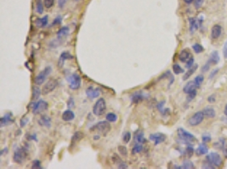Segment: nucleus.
I'll use <instances>...</instances> for the list:
<instances>
[{
	"label": "nucleus",
	"instance_id": "f257e3e1",
	"mask_svg": "<svg viewBox=\"0 0 227 169\" xmlns=\"http://www.w3.org/2000/svg\"><path fill=\"white\" fill-rule=\"evenodd\" d=\"M177 134L179 140H180V141L182 142L185 145L187 146H193L196 141V137L191 133H189L188 131L186 130H184L182 128H179L177 130Z\"/></svg>",
	"mask_w": 227,
	"mask_h": 169
},
{
	"label": "nucleus",
	"instance_id": "f03ea898",
	"mask_svg": "<svg viewBox=\"0 0 227 169\" xmlns=\"http://www.w3.org/2000/svg\"><path fill=\"white\" fill-rule=\"evenodd\" d=\"M111 124L109 121H100L99 123H97L91 129V130H96L100 134L102 135H106V134L111 131Z\"/></svg>",
	"mask_w": 227,
	"mask_h": 169
},
{
	"label": "nucleus",
	"instance_id": "7ed1b4c3",
	"mask_svg": "<svg viewBox=\"0 0 227 169\" xmlns=\"http://www.w3.org/2000/svg\"><path fill=\"white\" fill-rule=\"evenodd\" d=\"M106 110V103L105 99H98L95 104L93 106V113L97 117H100L105 113Z\"/></svg>",
	"mask_w": 227,
	"mask_h": 169
},
{
	"label": "nucleus",
	"instance_id": "20e7f679",
	"mask_svg": "<svg viewBox=\"0 0 227 169\" xmlns=\"http://www.w3.org/2000/svg\"><path fill=\"white\" fill-rule=\"evenodd\" d=\"M51 72L52 68L50 67V66H47V67L44 68V69L41 71L39 74L35 77V79H34V83H35V85H38V86L43 85V84L46 81L48 76L50 75Z\"/></svg>",
	"mask_w": 227,
	"mask_h": 169
},
{
	"label": "nucleus",
	"instance_id": "39448f33",
	"mask_svg": "<svg viewBox=\"0 0 227 169\" xmlns=\"http://www.w3.org/2000/svg\"><path fill=\"white\" fill-rule=\"evenodd\" d=\"M206 160L207 161H209L212 165L214 166L215 167H221L222 163H223V160L220 157V155L218 152H214V151L207 153V156H206Z\"/></svg>",
	"mask_w": 227,
	"mask_h": 169
},
{
	"label": "nucleus",
	"instance_id": "423d86ee",
	"mask_svg": "<svg viewBox=\"0 0 227 169\" xmlns=\"http://www.w3.org/2000/svg\"><path fill=\"white\" fill-rule=\"evenodd\" d=\"M49 104L44 100H39L37 102H33L29 105V107L32 108V112L34 114H38L45 111L48 108Z\"/></svg>",
	"mask_w": 227,
	"mask_h": 169
},
{
	"label": "nucleus",
	"instance_id": "0eeeda50",
	"mask_svg": "<svg viewBox=\"0 0 227 169\" xmlns=\"http://www.w3.org/2000/svg\"><path fill=\"white\" fill-rule=\"evenodd\" d=\"M205 118L203 111H198L196 113H194L188 120V123L191 126H197L200 123H202L203 119Z\"/></svg>",
	"mask_w": 227,
	"mask_h": 169
},
{
	"label": "nucleus",
	"instance_id": "6e6552de",
	"mask_svg": "<svg viewBox=\"0 0 227 169\" xmlns=\"http://www.w3.org/2000/svg\"><path fill=\"white\" fill-rule=\"evenodd\" d=\"M27 150L24 148H18V149L16 150L15 153H14V157H13V159L14 161L16 163L18 164H22L25 161V159L27 158Z\"/></svg>",
	"mask_w": 227,
	"mask_h": 169
},
{
	"label": "nucleus",
	"instance_id": "1a4fd4ad",
	"mask_svg": "<svg viewBox=\"0 0 227 169\" xmlns=\"http://www.w3.org/2000/svg\"><path fill=\"white\" fill-rule=\"evenodd\" d=\"M67 81L69 82V87L72 90H77L81 86V77L77 74H72L67 77Z\"/></svg>",
	"mask_w": 227,
	"mask_h": 169
},
{
	"label": "nucleus",
	"instance_id": "9d476101",
	"mask_svg": "<svg viewBox=\"0 0 227 169\" xmlns=\"http://www.w3.org/2000/svg\"><path fill=\"white\" fill-rule=\"evenodd\" d=\"M58 86V81L56 79H49L47 82L44 84V87L42 89V94L43 95H47L49 93L52 92L53 90H55L56 86Z\"/></svg>",
	"mask_w": 227,
	"mask_h": 169
},
{
	"label": "nucleus",
	"instance_id": "9b49d317",
	"mask_svg": "<svg viewBox=\"0 0 227 169\" xmlns=\"http://www.w3.org/2000/svg\"><path fill=\"white\" fill-rule=\"evenodd\" d=\"M149 139L150 140H151L152 142H154V145L157 146V145H159L161 143H163L164 141H165L166 140V135L162 133H155V134H151L150 136H149Z\"/></svg>",
	"mask_w": 227,
	"mask_h": 169
},
{
	"label": "nucleus",
	"instance_id": "f8f14e48",
	"mask_svg": "<svg viewBox=\"0 0 227 169\" xmlns=\"http://www.w3.org/2000/svg\"><path fill=\"white\" fill-rule=\"evenodd\" d=\"M15 121V119L13 118V115L11 113H8L4 115V117L0 118V127H4V126H8L9 124L13 123Z\"/></svg>",
	"mask_w": 227,
	"mask_h": 169
},
{
	"label": "nucleus",
	"instance_id": "ddd939ff",
	"mask_svg": "<svg viewBox=\"0 0 227 169\" xmlns=\"http://www.w3.org/2000/svg\"><path fill=\"white\" fill-rule=\"evenodd\" d=\"M100 95V90L99 88L90 86L86 89V96L91 99H95L99 97Z\"/></svg>",
	"mask_w": 227,
	"mask_h": 169
},
{
	"label": "nucleus",
	"instance_id": "4468645a",
	"mask_svg": "<svg viewBox=\"0 0 227 169\" xmlns=\"http://www.w3.org/2000/svg\"><path fill=\"white\" fill-rule=\"evenodd\" d=\"M189 24H190V32H194L199 28L200 25L202 24V20L196 18H189Z\"/></svg>",
	"mask_w": 227,
	"mask_h": 169
},
{
	"label": "nucleus",
	"instance_id": "2eb2a0df",
	"mask_svg": "<svg viewBox=\"0 0 227 169\" xmlns=\"http://www.w3.org/2000/svg\"><path fill=\"white\" fill-rule=\"evenodd\" d=\"M222 34V27L220 25H214L211 29V38L216 40Z\"/></svg>",
	"mask_w": 227,
	"mask_h": 169
},
{
	"label": "nucleus",
	"instance_id": "dca6fc26",
	"mask_svg": "<svg viewBox=\"0 0 227 169\" xmlns=\"http://www.w3.org/2000/svg\"><path fill=\"white\" fill-rule=\"evenodd\" d=\"M72 58H73V57H72V55L69 52L67 51L63 52L60 54V58H59V60H58V66L60 68L63 67L65 61L67 60V59H72Z\"/></svg>",
	"mask_w": 227,
	"mask_h": 169
},
{
	"label": "nucleus",
	"instance_id": "f3484780",
	"mask_svg": "<svg viewBox=\"0 0 227 169\" xmlns=\"http://www.w3.org/2000/svg\"><path fill=\"white\" fill-rule=\"evenodd\" d=\"M145 99V96L142 91H135L131 95V102L133 103H139Z\"/></svg>",
	"mask_w": 227,
	"mask_h": 169
},
{
	"label": "nucleus",
	"instance_id": "a211bd4d",
	"mask_svg": "<svg viewBox=\"0 0 227 169\" xmlns=\"http://www.w3.org/2000/svg\"><path fill=\"white\" fill-rule=\"evenodd\" d=\"M220 60V58H219V52L217 51H214L212 52L211 54L209 56V59H208V62L210 63L211 65H216L218 64Z\"/></svg>",
	"mask_w": 227,
	"mask_h": 169
},
{
	"label": "nucleus",
	"instance_id": "6ab92c4d",
	"mask_svg": "<svg viewBox=\"0 0 227 169\" xmlns=\"http://www.w3.org/2000/svg\"><path fill=\"white\" fill-rule=\"evenodd\" d=\"M203 112V114H204V116L207 118H214L215 115H216L214 108L211 106H206V107H204Z\"/></svg>",
	"mask_w": 227,
	"mask_h": 169
},
{
	"label": "nucleus",
	"instance_id": "aec40b11",
	"mask_svg": "<svg viewBox=\"0 0 227 169\" xmlns=\"http://www.w3.org/2000/svg\"><path fill=\"white\" fill-rule=\"evenodd\" d=\"M196 86L195 82H194V80L192 81H189L186 84V86H184L183 88V91L186 93V94H188V93H190L191 91H193V90H196Z\"/></svg>",
	"mask_w": 227,
	"mask_h": 169
},
{
	"label": "nucleus",
	"instance_id": "412c9836",
	"mask_svg": "<svg viewBox=\"0 0 227 169\" xmlns=\"http://www.w3.org/2000/svg\"><path fill=\"white\" fill-rule=\"evenodd\" d=\"M196 155L197 156H203V155H207V152H208V148H207V145H206V143H202V144H200L198 147H197V149L196 150Z\"/></svg>",
	"mask_w": 227,
	"mask_h": 169
},
{
	"label": "nucleus",
	"instance_id": "4be33fe9",
	"mask_svg": "<svg viewBox=\"0 0 227 169\" xmlns=\"http://www.w3.org/2000/svg\"><path fill=\"white\" fill-rule=\"evenodd\" d=\"M38 124L49 128L51 126V118L48 117L47 115H43V116H41V118L38 120Z\"/></svg>",
	"mask_w": 227,
	"mask_h": 169
},
{
	"label": "nucleus",
	"instance_id": "5701e85b",
	"mask_svg": "<svg viewBox=\"0 0 227 169\" xmlns=\"http://www.w3.org/2000/svg\"><path fill=\"white\" fill-rule=\"evenodd\" d=\"M75 118V114L72 112V110L68 109V110H66L62 113V119L66 122H69V121H72Z\"/></svg>",
	"mask_w": 227,
	"mask_h": 169
},
{
	"label": "nucleus",
	"instance_id": "b1692460",
	"mask_svg": "<svg viewBox=\"0 0 227 169\" xmlns=\"http://www.w3.org/2000/svg\"><path fill=\"white\" fill-rule=\"evenodd\" d=\"M191 57V53L188 52L187 49H184V50H182V51L179 52V61H181V62H183V63H186Z\"/></svg>",
	"mask_w": 227,
	"mask_h": 169
},
{
	"label": "nucleus",
	"instance_id": "393cba45",
	"mask_svg": "<svg viewBox=\"0 0 227 169\" xmlns=\"http://www.w3.org/2000/svg\"><path fill=\"white\" fill-rule=\"evenodd\" d=\"M48 21H49V16L45 15V16H44L43 18H41V19H38V20L35 21V24H36V25L38 26V27L44 28V27H45L47 25H48Z\"/></svg>",
	"mask_w": 227,
	"mask_h": 169
},
{
	"label": "nucleus",
	"instance_id": "a878e982",
	"mask_svg": "<svg viewBox=\"0 0 227 169\" xmlns=\"http://www.w3.org/2000/svg\"><path fill=\"white\" fill-rule=\"evenodd\" d=\"M197 68H198L197 64H194V65H193L192 67L190 68V69H188L187 72H186V73H185V75H184V76H183L184 80H186V79H189V78L191 77V75H192L193 74H194V73H195L196 70L197 69Z\"/></svg>",
	"mask_w": 227,
	"mask_h": 169
},
{
	"label": "nucleus",
	"instance_id": "bb28decb",
	"mask_svg": "<svg viewBox=\"0 0 227 169\" xmlns=\"http://www.w3.org/2000/svg\"><path fill=\"white\" fill-rule=\"evenodd\" d=\"M68 34H69V28L67 26H63L59 30V32H57V38L61 39L63 37H66Z\"/></svg>",
	"mask_w": 227,
	"mask_h": 169
},
{
	"label": "nucleus",
	"instance_id": "cd10ccee",
	"mask_svg": "<svg viewBox=\"0 0 227 169\" xmlns=\"http://www.w3.org/2000/svg\"><path fill=\"white\" fill-rule=\"evenodd\" d=\"M84 137V134H83V132H80V131H77V132H76L74 135L72 136V144H71V146H74L76 145L78 141H80V140H82Z\"/></svg>",
	"mask_w": 227,
	"mask_h": 169
},
{
	"label": "nucleus",
	"instance_id": "c85d7f7f",
	"mask_svg": "<svg viewBox=\"0 0 227 169\" xmlns=\"http://www.w3.org/2000/svg\"><path fill=\"white\" fill-rule=\"evenodd\" d=\"M41 94H42V91L37 86H33V88H32V100H34V101L38 100Z\"/></svg>",
	"mask_w": 227,
	"mask_h": 169
},
{
	"label": "nucleus",
	"instance_id": "c756f323",
	"mask_svg": "<svg viewBox=\"0 0 227 169\" xmlns=\"http://www.w3.org/2000/svg\"><path fill=\"white\" fill-rule=\"evenodd\" d=\"M44 5L42 0H36V11L38 14H43L44 12Z\"/></svg>",
	"mask_w": 227,
	"mask_h": 169
},
{
	"label": "nucleus",
	"instance_id": "7c9ffc66",
	"mask_svg": "<svg viewBox=\"0 0 227 169\" xmlns=\"http://www.w3.org/2000/svg\"><path fill=\"white\" fill-rule=\"evenodd\" d=\"M106 119L110 123H114L117 120V116L114 113H109L106 116Z\"/></svg>",
	"mask_w": 227,
	"mask_h": 169
},
{
	"label": "nucleus",
	"instance_id": "2f4dec72",
	"mask_svg": "<svg viewBox=\"0 0 227 169\" xmlns=\"http://www.w3.org/2000/svg\"><path fill=\"white\" fill-rule=\"evenodd\" d=\"M135 141L137 143H139V144H141V143H144L145 142V137H144V133L142 131H139V133H137L135 134Z\"/></svg>",
	"mask_w": 227,
	"mask_h": 169
},
{
	"label": "nucleus",
	"instance_id": "473e14b6",
	"mask_svg": "<svg viewBox=\"0 0 227 169\" xmlns=\"http://www.w3.org/2000/svg\"><path fill=\"white\" fill-rule=\"evenodd\" d=\"M192 49L193 51L195 52L196 53H202L203 51H204V48L199 43H195L193 46H192Z\"/></svg>",
	"mask_w": 227,
	"mask_h": 169
},
{
	"label": "nucleus",
	"instance_id": "72a5a7b5",
	"mask_svg": "<svg viewBox=\"0 0 227 169\" xmlns=\"http://www.w3.org/2000/svg\"><path fill=\"white\" fill-rule=\"evenodd\" d=\"M203 80H204V77H203V75H197L195 79H194V82H195L196 86L197 88H199V87L201 86V85L203 84Z\"/></svg>",
	"mask_w": 227,
	"mask_h": 169
},
{
	"label": "nucleus",
	"instance_id": "f704fd0d",
	"mask_svg": "<svg viewBox=\"0 0 227 169\" xmlns=\"http://www.w3.org/2000/svg\"><path fill=\"white\" fill-rule=\"evenodd\" d=\"M173 71H174V73L175 75H179V74L184 73V69L180 67V65H179L178 63H175V64L173 65Z\"/></svg>",
	"mask_w": 227,
	"mask_h": 169
},
{
	"label": "nucleus",
	"instance_id": "c9c22d12",
	"mask_svg": "<svg viewBox=\"0 0 227 169\" xmlns=\"http://www.w3.org/2000/svg\"><path fill=\"white\" fill-rule=\"evenodd\" d=\"M142 150H143V146H142V145L138 143L137 145H135V146L133 147V149H132V153L134 154V155L136 153H139V152L142 151Z\"/></svg>",
	"mask_w": 227,
	"mask_h": 169
},
{
	"label": "nucleus",
	"instance_id": "e433bc0d",
	"mask_svg": "<svg viewBox=\"0 0 227 169\" xmlns=\"http://www.w3.org/2000/svg\"><path fill=\"white\" fill-rule=\"evenodd\" d=\"M117 150L123 157H127L128 156V149L125 146H118Z\"/></svg>",
	"mask_w": 227,
	"mask_h": 169
},
{
	"label": "nucleus",
	"instance_id": "4c0bfd02",
	"mask_svg": "<svg viewBox=\"0 0 227 169\" xmlns=\"http://www.w3.org/2000/svg\"><path fill=\"white\" fill-rule=\"evenodd\" d=\"M185 152H186V157L188 158H190L192 157V155H193V152H194V149H193V146H186V150H185Z\"/></svg>",
	"mask_w": 227,
	"mask_h": 169
},
{
	"label": "nucleus",
	"instance_id": "58836bf2",
	"mask_svg": "<svg viewBox=\"0 0 227 169\" xmlns=\"http://www.w3.org/2000/svg\"><path fill=\"white\" fill-rule=\"evenodd\" d=\"M130 140H131V133L130 132H125L123 135V140H124V143H128V142L130 141Z\"/></svg>",
	"mask_w": 227,
	"mask_h": 169
},
{
	"label": "nucleus",
	"instance_id": "ea45409f",
	"mask_svg": "<svg viewBox=\"0 0 227 169\" xmlns=\"http://www.w3.org/2000/svg\"><path fill=\"white\" fill-rule=\"evenodd\" d=\"M193 65H194V58H193V56H191V58L186 62V69H190V68L192 67Z\"/></svg>",
	"mask_w": 227,
	"mask_h": 169
},
{
	"label": "nucleus",
	"instance_id": "a19ab883",
	"mask_svg": "<svg viewBox=\"0 0 227 169\" xmlns=\"http://www.w3.org/2000/svg\"><path fill=\"white\" fill-rule=\"evenodd\" d=\"M204 1L205 0H194V7L196 9H199L200 8H202Z\"/></svg>",
	"mask_w": 227,
	"mask_h": 169
},
{
	"label": "nucleus",
	"instance_id": "79ce46f5",
	"mask_svg": "<svg viewBox=\"0 0 227 169\" xmlns=\"http://www.w3.org/2000/svg\"><path fill=\"white\" fill-rule=\"evenodd\" d=\"M194 164L190 161H186L183 163V166H182V168H194Z\"/></svg>",
	"mask_w": 227,
	"mask_h": 169
},
{
	"label": "nucleus",
	"instance_id": "37998d69",
	"mask_svg": "<svg viewBox=\"0 0 227 169\" xmlns=\"http://www.w3.org/2000/svg\"><path fill=\"white\" fill-rule=\"evenodd\" d=\"M32 169H41L42 166H41V162L39 160H34V161L32 162Z\"/></svg>",
	"mask_w": 227,
	"mask_h": 169
},
{
	"label": "nucleus",
	"instance_id": "c03bdc74",
	"mask_svg": "<svg viewBox=\"0 0 227 169\" xmlns=\"http://www.w3.org/2000/svg\"><path fill=\"white\" fill-rule=\"evenodd\" d=\"M196 96V90H193V91H191L190 93H188L187 94V102H191L192 101L193 99L195 98Z\"/></svg>",
	"mask_w": 227,
	"mask_h": 169
},
{
	"label": "nucleus",
	"instance_id": "a18cd8bd",
	"mask_svg": "<svg viewBox=\"0 0 227 169\" xmlns=\"http://www.w3.org/2000/svg\"><path fill=\"white\" fill-rule=\"evenodd\" d=\"M202 140H203V142H204V143H208V142L211 141V136L208 133H205L204 134H203Z\"/></svg>",
	"mask_w": 227,
	"mask_h": 169
},
{
	"label": "nucleus",
	"instance_id": "49530a36",
	"mask_svg": "<svg viewBox=\"0 0 227 169\" xmlns=\"http://www.w3.org/2000/svg\"><path fill=\"white\" fill-rule=\"evenodd\" d=\"M54 3H55V0H44V6L47 8H52L54 5Z\"/></svg>",
	"mask_w": 227,
	"mask_h": 169
},
{
	"label": "nucleus",
	"instance_id": "de8ad7c7",
	"mask_svg": "<svg viewBox=\"0 0 227 169\" xmlns=\"http://www.w3.org/2000/svg\"><path fill=\"white\" fill-rule=\"evenodd\" d=\"M202 168H209V169H214L215 168V167L214 165H212L209 161H207V160L204 161L202 165Z\"/></svg>",
	"mask_w": 227,
	"mask_h": 169
},
{
	"label": "nucleus",
	"instance_id": "09e8293b",
	"mask_svg": "<svg viewBox=\"0 0 227 169\" xmlns=\"http://www.w3.org/2000/svg\"><path fill=\"white\" fill-rule=\"evenodd\" d=\"M210 66H211V64H210V63L207 61V63H205L204 65H203V67H202V69H201V71L203 72V73H205V72H207V71L209 70V69H210Z\"/></svg>",
	"mask_w": 227,
	"mask_h": 169
},
{
	"label": "nucleus",
	"instance_id": "8fccbe9b",
	"mask_svg": "<svg viewBox=\"0 0 227 169\" xmlns=\"http://www.w3.org/2000/svg\"><path fill=\"white\" fill-rule=\"evenodd\" d=\"M28 122H29V118H28L27 117H26V116L22 117V118L20 119V127H25L26 124H27Z\"/></svg>",
	"mask_w": 227,
	"mask_h": 169
},
{
	"label": "nucleus",
	"instance_id": "3c124183",
	"mask_svg": "<svg viewBox=\"0 0 227 169\" xmlns=\"http://www.w3.org/2000/svg\"><path fill=\"white\" fill-rule=\"evenodd\" d=\"M62 22V17L61 16H57L56 19L54 20L52 25H59Z\"/></svg>",
	"mask_w": 227,
	"mask_h": 169
},
{
	"label": "nucleus",
	"instance_id": "603ef678",
	"mask_svg": "<svg viewBox=\"0 0 227 169\" xmlns=\"http://www.w3.org/2000/svg\"><path fill=\"white\" fill-rule=\"evenodd\" d=\"M112 160H113V161L115 162L116 164H119L120 162H122V160H121V158L117 155V154H114L113 155V157H112Z\"/></svg>",
	"mask_w": 227,
	"mask_h": 169
},
{
	"label": "nucleus",
	"instance_id": "864d4df0",
	"mask_svg": "<svg viewBox=\"0 0 227 169\" xmlns=\"http://www.w3.org/2000/svg\"><path fill=\"white\" fill-rule=\"evenodd\" d=\"M68 0H58V7L60 8H64Z\"/></svg>",
	"mask_w": 227,
	"mask_h": 169
},
{
	"label": "nucleus",
	"instance_id": "5fc2aeb1",
	"mask_svg": "<svg viewBox=\"0 0 227 169\" xmlns=\"http://www.w3.org/2000/svg\"><path fill=\"white\" fill-rule=\"evenodd\" d=\"M74 105H75L74 100H73V98H72V97H71V98L68 100L67 106L69 107V108H72V107H73V106H74Z\"/></svg>",
	"mask_w": 227,
	"mask_h": 169
},
{
	"label": "nucleus",
	"instance_id": "6e6d98bb",
	"mask_svg": "<svg viewBox=\"0 0 227 169\" xmlns=\"http://www.w3.org/2000/svg\"><path fill=\"white\" fill-rule=\"evenodd\" d=\"M222 150H223L224 155H225V157L227 158V142L225 141L223 144V146H222Z\"/></svg>",
	"mask_w": 227,
	"mask_h": 169
},
{
	"label": "nucleus",
	"instance_id": "4d7b16f0",
	"mask_svg": "<svg viewBox=\"0 0 227 169\" xmlns=\"http://www.w3.org/2000/svg\"><path fill=\"white\" fill-rule=\"evenodd\" d=\"M216 101V97H215V95H211V96H209L208 97H207V102H209V103H214Z\"/></svg>",
	"mask_w": 227,
	"mask_h": 169
},
{
	"label": "nucleus",
	"instance_id": "13d9d810",
	"mask_svg": "<svg viewBox=\"0 0 227 169\" xmlns=\"http://www.w3.org/2000/svg\"><path fill=\"white\" fill-rule=\"evenodd\" d=\"M117 168L126 169V168H128V165L126 164V163H125V162L122 161V162H120L119 164H117Z\"/></svg>",
	"mask_w": 227,
	"mask_h": 169
},
{
	"label": "nucleus",
	"instance_id": "bf43d9fd",
	"mask_svg": "<svg viewBox=\"0 0 227 169\" xmlns=\"http://www.w3.org/2000/svg\"><path fill=\"white\" fill-rule=\"evenodd\" d=\"M223 54H224V57L225 58V59H227V41L225 42V45H224V47H223Z\"/></svg>",
	"mask_w": 227,
	"mask_h": 169
},
{
	"label": "nucleus",
	"instance_id": "052dcab7",
	"mask_svg": "<svg viewBox=\"0 0 227 169\" xmlns=\"http://www.w3.org/2000/svg\"><path fill=\"white\" fill-rule=\"evenodd\" d=\"M219 69H215V70L213 71V72H214V73H212L211 75H209V78H210V79H211L212 77H214V75H216V74H217V73H218V71H219Z\"/></svg>",
	"mask_w": 227,
	"mask_h": 169
},
{
	"label": "nucleus",
	"instance_id": "680f3d73",
	"mask_svg": "<svg viewBox=\"0 0 227 169\" xmlns=\"http://www.w3.org/2000/svg\"><path fill=\"white\" fill-rule=\"evenodd\" d=\"M28 139H29L30 140H37L36 134H31V135L28 137Z\"/></svg>",
	"mask_w": 227,
	"mask_h": 169
},
{
	"label": "nucleus",
	"instance_id": "e2e57ef3",
	"mask_svg": "<svg viewBox=\"0 0 227 169\" xmlns=\"http://www.w3.org/2000/svg\"><path fill=\"white\" fill-rule=\"evenodd\" d=\"M5 152H8V148H7V147H5L4 149H3L2 150H1V154H0V156L2 157L4 154H5Z\"/></svg>",
	"mask_w": 227,
	"mask_h": 169
},
{
	"label": "nucleus",
	"instance_id": "0e129e2a",
	"mask_svg": "<svg viewBox=\"0 0 227 169\" xmlns=\"http://www.w3.org/2000/svg\"><path fill=\"white\" fill-rule=\"evenodd\" d=\"M183 1L186 3V4H191L192 2H194V0H183Z\"/></svg>",
	"mask_w": 227,
	"mask_h": 169
},
{
	"label": "nucleus",
	"instance_id": "69168bd1",
	"mask_svg": "<svg viewBox=\"0 0 227 169\" xmlns=\"http://www.w3.org/2000/svg\"><path fill=\"white\" fill-rule=\"evenodd\" d=\"M224 113H225V116L227 117V104L225 105V109H224Z\"/></svg>",
	"mask_w": 227,
	"mask_h": 169
},
{
	"label": "nucleus",
	"instance_id": "338daca9",
	"mask_svg": "<svg viewBox=\"0 0 227 169\" xmlns=\"http://www.w3.org/2000/svg\"><path fill=\"white\" fill-rule=\"evenodd\" d=\"M99 138H100V136L96 135V136H94V140H98Z\"/></svg>",
	"mask_w": 227,
	"mask_h": 169
},
{
	"label": "nucleus",
	"instance_id": "774afa93",
	"mask_svg": "<svg viewBox=\"0 0 227 169\" xmlns=\"http://www.w3.org/2000/svg\"><path fill=\"white\" fill-rule=\"evenodd\" d=\"M75 1H78V0H75Z\"/></svg>",
	"mask_w": 227,
	"mask_h": 169
}]
</instances>
